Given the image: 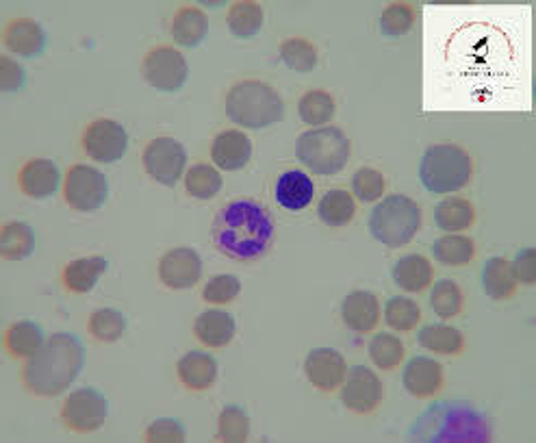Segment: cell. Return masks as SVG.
<instances>
[{
    "instance_id": "18",
    "label": "cell",
    "mask_w": 536,
    "mask_h": 443,
    "mask_svg": "<svg viewBox=\"0 0 536 443\" xmlns=\"http://www.w3.org/2000/svg\"><path fill=\"white\" fill-rule=\"evenodd\" d=\"M18 183L22 194H27L29 198L35 200H42L57 192L61 183V172L50 159H31L22 166L18 174Z\"/></svg>"
},
{
    "instance_id": "34",
    "label": "cell",
    "mask_w": 536,
    "mask_h": 443,
    "mask_svg": "<svg viewBox=\"0 0 536 443\" xmlns=\"http://www.w3.org/2000/svg\"><path fill=\"white\" fill-rule=\"evenodd\" d=\"M298 113L304 124L319 129V126H326V122L333 120L335 116V98L324 90H311L300 98Z\"/></svg>"
},
{
    "instance_id": "41",
    "label": "cell",
    "mask_w": 536,
    "mask_h": 443,
    "mask_svg": "<svg viewBox=\"0 0 536 443\" xmlns=\"http://www.w3.org/2000/svg\"><path fill=\"white\" fill-rule=\"evenodd\" d=\"M250 435V417L248 413L231 404V407H224L218 420V439L226 443H244Z\"/></svg>"
},
{
    "instance_id": "32",
    "label": "cell",
    "mask_w": 536,
    "mask_h": 443,
    "mask_svg": "<svg viewBox=\"0 0 536 443\" xmlns=\"http://www.w3.org/2000/svg\"><path fill=\"white\" fill-rule=\"evenodd\" d=\"M317 213L328 226H346L352 222L356 213L354 196L346 192V189H330V192L319 200Z\"/></svg>"
},
{
    "instance_id": "46",
    "label": "cell",
    "mask_w": 536,
    "mask_h": 443,
    "mask_svg": "<svg viewBox=\"0 0 536 443\" xmlns=\"http://www.w3.org/2000/svg\"><path fill=\"white\" fill-rule=\"evenodd\" d=\"M510 272H513L517 283L534 285L536 283V250L534 248L519 250L515 261L510 263Z\"/></svg>"
},
{
    "instance_id": "44",
    "label": "cell",
    "mask_w": 536,
    "mask_h": 443,
    "mask_svg": "<svg viewBox=\"0 0 536 443\" xmlns=\"http://www.w3.org/2000/svg\"><path fill=\"white\" fill-rule=\"evenodd\" d=\"M352 192L363 202H376L385 194V176L374 168H361L352 176Z\"/></svg>"
},
{
    "instance_id": "19",
    "label": "cell",
    "mask_w": 536,
    "mask_h": 443,
    "mask_svg": "<svg viewBox=\"0 0 536 443\" xmlns=\"http://www.w3.org/2000/svg\"><path fill=\"white\" fill-rule=\"evenodd\" d=\"M252 157V142L241 131H222L213 139L211 159L215 166L226 172H235L248 166Z\"/></svg>"
},
{
    "instance_id": "9",
    "label": "cell",
    "mask_w": 536,
    "mask_h": 443,
    "mask_svg": "<svg viewBox=\"0 0 536 443\" xmlns=\"http://www.w3.org/2000/svg\"><path fill=\"white\" fill-rule=\"evenodd\" d=\"M109 415L107 398L94 387H81L72 391L63 402L61 420L74 433H94L105 424Z\"/></svg>"
},
{
    "instance_id": "1",
    "label": "cell",
    "mask_w": 536,
    "mask_h": 443,
    "mask_svg": "<svg viewBox=\"0 0 536 443\" xmlns=\"http://www.w3.org/2000/svg\"><path fill=\"white\" fill-rule=\"evenodd\" d=\"M213 244L233 261H257L272 246L274 220L261 202L237 198L215 215Z\"/></svg>"
},
{
    "instance_id": "25",
    "label": "cell",
    "mask_w": 536,
    "mask_h": 443,
    "mask_svg": "<svg viewBox=\"0 0 536 443\" xmlns=\"http://www.w3.org/2000/svg\"><path fill=\"white\" fill-rule=\"evenodd\" d=\"M209 33V20L202 9L187 5L176 11L172 20V37L178 46L196 48Z\"/></svg>"
},
{
    "instance_id": "4",
    "label": "cell",
    "mask_w": 536,
    "mask_h": 443,
    "mask_svg": "<svg viewBox=\"0 0 536 443\" xmlns=\"http://www.w3.org/2000/svg\"><path fill=\"white\" fill-rule=\"evenodd\" d=\"M471 174L474 161L467 150L456 144L430 146L419 163V179L430 194H452L463 189Z\"/></svg>"
},
{
    "instance_id": "10",
    "label": "cell",
    "mask_w": 536,
    "mask_h": 443,
    "mask_svg": "<svg viewBox=\"0 0 536 443\" xmlns=\"http://www.w3.org/2000/svg\"><path fill=\"white\" fill-rule=\"evenodd\" d=\"M187 150L174 137H157L144 150V168L152 181L174 187L185 172Z\"/></svg>"
},
{
    "instance_id": "22",
    "label": "cell",
    "mask_w": 536,
    "mask_h": 443,
    "mask_svg": "<svg viewBox=\"0 0 536 443\" xmlns=\"http://www.w3.org/2000/svg\"><path fill=\"white\" fill-rule=\"evenodd\" d=\"M235 331H237V324L233 315L220 309L204 311L194 322V333L198 341L209 348L228 346L235 337Z\"/></svg>"
},
{
    "instance_id": "38",
    "label": "cell",
    "mask_w": 536,
    "mask_h": 443,
    "mask_svg": "<svg viewBox=\"0 0 536 443\" xmlns=\"http://www.w3.org/2000/svg\"><path fill=\"white\" fill-rule=\"evenodd\" d=\"M430 307L435 311L439 318L450 320L456 318L458 313L463 309V291L454 281H439L432 285L430 291Z\"/></svg>"
},
{
    "instance_id": "5",
    "label": "cell",
    "mask_w": 536,
    "mask_h": 443,
    "mask_svg": "<svg viewBox=\"0 0 536 443\" xmlns=\"http://www.w3.org/2000/svg\"><path fill=\"white\" fill-rule=\"evenodd\" d=\"M421 229V209L413 198L391 194L369 215V231L387 248H402Z\"/></svg>"
},
{
    "instance_id": "40",
    "label": "cell",
    "mask_w": 536,
    "mask_h": 443,
    "mask_svg": "<svg viewBox=\"0 0 536 443\" xmlns=\"http://www.w3.org/2000/svg\"><path fill=\"white\" fill-rule=\"evenodd\" d=\"M126 331V318L118 309H98L89 318V333L102 344H113Z\"/></svg>"
},
{
    "instance_id": "28",
    "label": "cell",
    "mask_w": 536,
    "mask_h": 443,
    "mask_svg": "<svg viewBox=\"0 0 536 443\" xmlns=\"http://www.w3.org/2000/svg\"><path fill=\"white\" fill-rule=\"evenodd\" d=\"M435 222L445 233L467 231L476 222V209L465 198H448L437 205Z\"/></svg>"
},
{
    "instance_id": "29",
    "label": "cell",
    "mask_w": 536,
    "mask_h": 443,
    "mask_svg": "<svg viewBox=\"0 0 536 443\" xmlns=\"http://www.w3.org/2000/svg\"><path fill=\"white\" fill-rule=\"evenodd\" d=\"M35 248V233L27 222H9L0 233V255L7 261H22L31 257Z\"/></svg>"
},
{
    "instance_id": "17",
    "label": "cell",
    "mask_w": 536,
    "mask_h": 443,
    "mask_svg": "<svg viewBox=\"0 0 536 443\" xmlns=\"http://www.w3.org/2000/svg\"><path fill=\"white\" fill-rule=\"evenodd\" d=\"M402 383L415 398H432L443 385V367L435 359L415 357L406 363Z\"/></svg>"
},
{
    "instance_id": "7",
    "label": "cell",
    "mask_w": 536,
    "mask_h": 443,
    "mask_svg": "<svg viewBox=\"0 0 536 443\" xmlns=\"http://www.w3.org/2000/svg\"><path fill=\"white\" fill-rule=\"evenodd\" d=\"M63 198L74 211H98L109 198L107 176L85 163H76L68 170L66 183H63Z\"/></svg>"
},
{
    "instance_id": "16",
    "label": "cell",
    "mask_w": 536,
    "mask_h": 443,
    "mask_svg": "<svg viewBox=\"0 0 536 443\" xmlns=\"http://www.w3.org/2000/svg\"><path fill=\"white\" fill-rule=\"evenodd\" d=\"M5 46L24 59L40 57L46 48V33L40 22L31 18H16L5 27Z\"/></svg>"
},
{
    "instance_id": "45",
    "label": "cell",
    "mask_w": 536,
    "mask_h": 443,
    "mask_svg": "<svg viewBox=\"0 0 536 443\" xmlns=\"http://www.w3.org/2000/svg\"><path fill=\"white\" fill-rule=\"evenodd\" d=\"M185 437L183 424H178L176 420H157L146 430V439L150 443H183Z\"/></svg>"
},
{
    "instance_id": "39",
    "label": "cell",
    "mask_w": 536,
    "mask_h": 443,
    "mask_svg": "<svg viewBox=\"0 0 536 443\" xmlns=\"http://www.w3.org/2000/svg\"><path fill=\"white\" fill-rule=\"evenodd\" d=\"M421 309L415 300L406 296H395L385 305V322L393 331L408 333L419 324Z\"/></svg>"
},
{
    "instance_id": "20",
    "label": "cell",
    "mask_w": 536,
    "mask_h": 443,
    "mask_svg": "<svg viewBox=\"0 0 536 443\" xmlns=\"http://www.w3.org/2000/svg\"><path fill=\"white\" fill-rule=\"evenodd\" d=\"M176 374L191 391H207L218 378V363L207 352L191 350L176 363Z\"/></svg>"
},
{
    "instance_id": "23",
    "label": "cell",
    "mask_w": 536,
    "mask_h": 443,
    "mask_svg": "<svg viewBox=\"0 0 536 443\" xmlns=\"http://www.w3.org/2000/svg\"><path fill=\"white\" fill-rule=\"evenodd\" d=\"M391 274H393V283L402 291L419 294V291H426L432 285L435 270H432V263L426 257L406 255L393 265Z\"/></svg>"
},
{
    "instance_id": "6",
    "label": "cell",
    "mask_w": 536,
    "mask_h": 443,
    "mask_svg": "<svg viewBox=\"0 0 536 443\" xmlns=\"http://www.w3.org/2000/svg\"><path fill=\"white\" fill-rule=\"evenodd\" d=\"M296 155L319 176H335L350 161V139L337 126H319L300 135Z\"/></svg>"
},
{
    "instance_id": "24",
    "label": "cell",
    "mask_w": 536,
    "mask_h": 443,
    "mask_svg": "<svg viewBox=\"0 0 536 443\" xmlns=\"http://www.w3.org/2000/svg\"><path fill=\"white\" fill-rule=\"evenodd\" d=\"M109 263L105 257H85L70 261L63 268V285L72 294H89L100 281V276L107 272Z\"/></svg>"
},
{
    "instance_id": "30",
    "label": "cell",
    "mask_w": 536,
    "mask_h": 443,
    "mask_svg": "<svg viewBox=\"0 0 536 443\" xmlns=\"http://www.w3.org/2000/svg\"><path fill=\"white\" fill-rule=\"evenodd\" d=\"M419 346L437 354H461L465 348V337L454 326L448 324H430L424 326L417 335Z\"/></svg>"
},
{
    "instance_id": "35",
    "label": "cell",
    "mask_w": 536,
    "mask_h": 443,
    "mask_svg": "<svg viewBox=\"0 0 536 443\" xmlns=\"http://www.w3.org/2000/svg\"><path fill=\"white\" fill-rule=\"evenodd\" d=\"M185 189L191 198L211 200L220 194L222 189V174L207 166V163H196L187 170Z\"/></svg>"
},
{
    "instance_id": "13",
    "label": "cell",
    "mask_w": 536,
    "mask_h": 443,
    "mask_svg": "<svg viewBox=\"0 0 536 443\" xmlns=\"http://www.w3.org/2000/svg\"><path fill=\"white\" fill-rule=\"evenodd\" d=\"M202 276V259L194 248L168 250L159 261V278L170 289L194 287Z\"/></svg>"
},
{
    "instance_id": "11",
    "label": "cell",
    "mask_w": 536,
    "mask_h": 443,
    "mask_svg": "<svg viewBox=\"0 0 536 443\" xmlns=\"http://www.w3.org/2000/svg\"><path fill=\"white\" fill-rule=\"evenodd\" d=\"M382 402V383L374 370L365 365H356L343 378L341 404L352 413L369 415Z\"/></svg>"
},
{
    "instance_id": "21",
    "label": "cell",
    "mask_w": 536,
    "mask_h": 443,
    "mask_svg": "<svg viewBox=\"0 0 536 443\" xmlns=\"http://www.w3.org/2000/svg\"><path fill=\"white\" fill-rule=\"evenodd\" d=\"M276 202L287 211H304L311 205L315 196V185L311 176H306L300 170H289L276 181Z\"/></svg>"
},
{
    "instance_id": "36",
    "label": "cell",
    "mask_w": 536,
    "mask_h": 443,
    "mask_svg": "<svg viewBox=\"0 0 536 443\" xmlns=\"http://www.w3.org/2000/svg\"><path fill=\"white\" fill-rule=\"evenodd\" d=\"M280 59L285 61L289 70L306 74L313 72L317 66V50L304 37H289V40L280 44Z\"/></svg>"
},
{
    "instance_id": "33",
    "label": "cell",
    "mask_w": 536,
    "mask_h": 443,
    "mask_svg": "<svg viewBox=\"0 0 536 443\" xmlns=\"http://www.w3.org/2000/svg\"><path fill=\"white\" fill-rule=\"evenodd\" d=\"M263 7L257 3H235L228 9V31L239 40H250L263 29Z\"/></svg>"
},
{
    "instance_id": "47",
    "label": "cell",
    "mask_w": 536,
    "mask_h": 443,
    "mask_svg": "<svg viewBox=\"0 0 536 443\" xmlns=\"http://www.w3.org/2000/svg\"><path fill=\"white\" fill-rule=\"evenodd\" d=\"M27 74H24L20 63L11 57H0V90L3 92H18L22 90Z\"/></svg>"
},
{
    "instance_id": "3",
    "label": "cell",
    "mask_w": 536,
    "mask_h": 443,
    "mask_svg": "<svg viewBox=\"0 0 536 443\" xmlns=\"http://www.w3.org/2000/svg\"><path fill=\"white\" fill-rule=\"evenodd\" d=\"M226 116L244 129H267L283 122V98L263 81H241L226 94Z\"/></svg>"
},
{
    "instance_id": "14",
    "label": "cell",
    "mask_w": 536,
    "mask_h": 443,
    "mask_svg": "<svg viewBox=\"0 0 536 443\" xmlns=\"http://www.w3.org/2000/svg\"><path fill=\"white\" fill-rule=\"evenodd\" d=\"M304 372L309 383L319 391H326V394L335 391L348 374L346 359H343V354L335 348L311 350L304 361Z\"/></svg>"
},
{
    "instance_id": "37",
    "label": "cell",
    "mask_w": 536,
    "mask_h": 443,
    "mask_svg": "<svg viewBox=\"0 0 536 443\" xmlns=\"http://www.w3.org/2000/svg\"><path fill=\"white\" fill-rule=\"evenodd\" d=\"M369 359L374 361L380 370H395L404 359V344L400 337L391 333H380L369 341Z\"/></svg>"
},
{
    "instance_id": "42",
    "label": "cell",
    "mask_w": 536,
    "mask_h": 443,
    "mask_svg": "<svg viewBox=\"0 0 536 443\" xmlns=\"http://www.w3.org/2000/svg\"><path fill=\"white\" fill-rule=\"evenodd\" d=\"M415 9L406 3H391L380 16V33L387 37H402L413 29Z\"/></svg>"
},
{
    "instance_id": "27",
    "label": "cell",
    "mask_w": 536,
    "mask_h": 443,
    "mask_svg": "<svg viewBox=\"0 0 536 443\" xmlns=\"http://www.w3.org/2000/svg\"><path fill=\"white\" fill-rule=\"evenodd\" d=\"M482 289L493 300H506L515 294L517 281L504 257H491L482 268Z\"/></svg>"
},
{
    "instance_id": "12",
    "label": "cell",
    "mask_w": 536,
    "mask_h": 443,
    "mask_svg": "<svg viewBox=\"0 0 536 443\" xmlns=\"http://www.w3.org/2000/svg\"><path fill=\"white\" fill-rule=\"evenodd\" d=\"M83 148L89 159L98 163H116L126 155L129 148V135L124 126L113 120H96L83 133Z\"/></svg>"
},
{
    "instance_id": "43",
    "label": "cell",
    "mask_w": 536,
    "mask_h": 443,
    "mask_svg": "<svg viewBox=\"0 0 536 443\" xmlns=\"http://www.w3.org/2000/svg\"><path fill=\"white\" fill-rule=\"evenodd\" d=\"M239 291H241L239 278L231 274H220L204 285L202 300L209 302V305H228V302H233L239 296Z\"/></svg>"
},
{
    "instance_id": "8",
    "label": "cell",
    "mask_w": 536,
    "mask_h": 443,
    "mask_svg": "<svg viewBox=\"0 0 536 443\" xmlns=\"http://www.w3.org/2000/svg\"><path fill=\"white\" fill-rule=\"evenodd\" d=\"M142 74L150 87L159 92H178L189 77L187 59L172 46H157L144 57Z\"/></svg>"
},
{
    "instance_id": "2",
    "label": "cell",
    "mask_w": 536,
    "mask_h": 443,
    "mask_svg": "<svg viewBox=\"0 0 536 443\" xmlns=\"http://www.w3.org/2000/svg\"><path fill=\"white\" fill-rule=\"evenodd\" d=\"M83 365L85 348L79 337L70 333H57L48 341H44V346L24 365V387H27L33 396H59L76 381Z\"/></svg>"
},
{
    "instance_id": "26",
    "label": "cell",
    "mask_w": 536,
    "mask_h": 443,
    "mask_svg": "<svg viewBox=\"0 0 536 443\" xmlns=\"http://www.w3.org/2000/svg\"><path fill=\"white\" fill-rule=\"evenodd\" d=\"M5 346L11 357L31 359L33 354L44 346L42 328L31 320H22L11 324L5 333Z\"/></svg>"
},
{
    "instance_id": "15",
    "label": "cell",
    "mask_w": 536,
    "mask_h": 443,
    "mask_svg": "<svg viewBox=\"0 0 536 443\" xmlns=\"http://www.w3.org/2000/svg\"><path fill=\"white\" fill-rule=\"evenodd\" d=\"M341 320L354 333L374 331L380 322V302L372 291H352L341 302Z\"/></svg>"
},
{
    "instance_id": "31",
    "label": "cell",
    "mask_w": 536,
    "mask_h": 443,
    "mask_svg": "<svg viewBox=\"0 0 536 443\" xmlns=\"http://www.w3.org/2000/svg\"><path fill=\"white\" fill-rule=\"evenodd\" d=\"M476 255V244L474 239H469L465 235H443L439 237L435 244H432V257H435L443 265H467L469 261H474Z\"/></svg>"
}]
</instances>
